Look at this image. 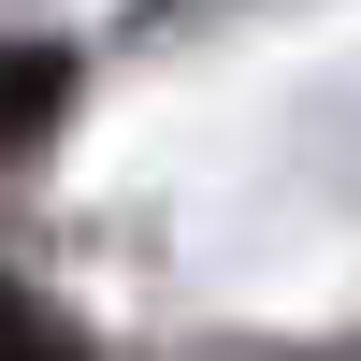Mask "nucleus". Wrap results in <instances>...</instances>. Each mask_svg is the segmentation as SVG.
Instances as JSON below:
<instances>
[{"label":"nucleus","mask_w":361,"mask_h":361,"mask_svg":"<svg viewBox=\"0 0 361 361\" xmlns=\"http://www.w3.org/2000/svg\"><path fill=\"white\" fill-rule=\"evenodd\" d=\"M58 102H73V58L58 44H0V159H29L58 130Z\"/></svg>","instance_id":"1"},{"label":"nucleus","mask_w":361,"mask_h":361,"mask_svg":"<svg viewBox=\"0 0 361 361\" xmlns=\"http://www.w3.org/2000/svg\"><path fill=\"white\" fill-rule=\"evenodd\" d=\"M0 361H87V333L44 304V289H15V275H0Z\"/></svg>","instance_id":"2"}]
</instances>
